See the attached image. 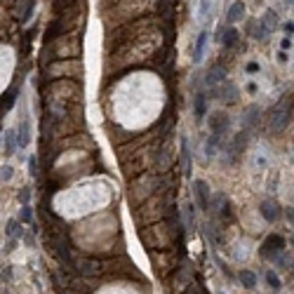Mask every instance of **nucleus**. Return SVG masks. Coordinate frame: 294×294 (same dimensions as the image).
<instances>
[{
	"label": "nucleus",
	"mask_w": 294,
	"mask_h": 294,
	"mask_svg": "<svg viewBox=\"0 0 294 294\" xmlns=\"http://www.w3.org/2000/svg\"><path fill=\"white\" fill-rule=\"evenodd\" d=\"M238 40H240V33H238L233 26H228L226 31H224V36H221V42H224V47H226V50L235 47V45H238Z\"/></svg>",
	"instance_id": "22"
},
{
	"label": "nucleus",
	"mask_w": 294,
	"mask_h": 294,
	"mask_svg": "<svg viewBox=\"0 0 294 294\" xmlns=\"http://www.w3.org/2000/svg\"><path fill=\"white\" fill-rule=\"evenodd\" d=\"M238 280H240V285L245 290H254L256 287V273L250 271V268H242L240 273H238Z\"/></svg>",
	"instance_id": "21"
},
{
	"label": "nucleus",
	"mask_w": 294,
	"mask_h": 294,
	"mask_svg": "<svg viewBox=\"0 0 294 294\" xmlns=\"http://www.w3.org/2000/svg\"><path fill=\"white\" fill-rule=\"evenodd\" d=\"M181 294H205V292H202V287H200V285H198V282L193 280V282H191V285H188V287H186V290H184Z\"/></svg>",
	"instance_id": "28"
},
{
	"label": "nucleus",
	"mask_w": 294,
	"mask_h": 294,
	"mask_svg": "<svg viewBox=\"0 0 294 294\" xmlns=\"http://www.w3.org/2000/svg\"><path fill=\"white\" fill-rule=\"evenodd\" d=\"M193 196H196V205H198V210L210 212V205H212V191H210V186H207V181L196 179V181H193Z\"/></svg>",
	"instance_id": "7"
},
{
	"label": "nucleus",
	"mask_w": 294,
	"mask_h": 294,
	"mask_svg": "<svg viewBox=\"0 0 294 294\" xmlns=\"http://www.w3.org/2000/svg\"><path fill=\"white\" fill-rule=\"evenodd\" d=\"M179 153H181V172L191 176V172H193V153H191V144H188L186 137L179 139Z\"/></svg>",
	"instance_id": "10"
},
{
	"label": "nucleus",
	"mask_w": 294,
	"mask_h": 294,
	"mask_svg": "<svg viewBox=\"0 0 294 294\" xmlns=\"http://www.w3.org/2000/svg\"><path fill=\"white\" fill-rule=\"evenodd\" d=\"M285 31H290V33H292V31H294V24H285Z\"/></svg>",
	"instance_id": "35"
},
{
	"label": "nucleus",
	"mask_w": 294,
	"mask_h": 294,
	"mask_svg": "<svg viewBox=\"0 0 294 294\" xmlns=\"http://www.w3.org/2000/svg\"><path fill=\"white\" fill-rule=\"evenodd\" d=\"M17 198H19L21 205H28V200H31V188H28V186L19 188V196H17Z\"/></svg>",
	"instance_id": "27"
},
{
	"label": "nucleus",
	"mask_w": 294,
	"mask_h": 294,
	"mask_svg": "<svg viewBox=\"0 0 294 294\" xmlns=\"http://www.w3.org/2000/svg\"><path fill=\"white\" fill-rule=\"evenodd\" d=\"M245 2H240V0H235L231 7H228V12H226V21L228 24H235V21H240V19H245Z\"/></svg>",
	"instance_id": "18"
},
{
	"label": "nucleus",
	"mask_w": 294,
	"mask_h": 294,
	"mask_svg": "<svg viewBox=\"0 0 294 294\" xmlns=\"http://www.w3.org/2000/svg\"><path fill=\"white\" fill-rule=\"evenodd\" d=\"M245 146H247V130H242L238 137H233V141L226 146V156L228 162H238L245 153Z\"/></svg>",
	"instance_id": "8"
},
{
	"label": "nucleus",
	"mask_w": 294,
	"mask_h": 294,
	"mask_svg": "<svg viewBox=\"0 0 294 294\" xmlns=\"http://www.w3.org/2000/svg\"><path fill=\"white\" fill-rule=\"evenodd\" d=\"M212 97L219 99V101H224V104H235L238 101V87L231 80H224L216 90H212Z\"/></svg>",
	"instance_id": "9"
},
{
	"label": "nucleus",
	"mask_w": 294,
	"mask_h": 294,
	"mask_svg": "<svg viewBox=\"0 0 294 294\" xmlns=\"http://www.w3.org/2000/svg\"><path fill=\"white\" fill-rule=\"evenodd\" d=\"M259 212H261V216H264L266 221H278L282 214V207L275 200H264L259 205Z\"/></svg>",
	"instance_id": "11"
},
{
	"label": "nucleus",
	"mask_w": 294,
	"mask_h": 294,
	"mask_svg": "<svg viewBox=\"0 0 294 294\" xmlns=\"http://www.w3.org/2000/svg\"><path fill=\"white\" fill-rule=\"evenodd\" d=\"M193 111H196V120H198V122L205 120V116H207V94H205V92H196V99H193Z\"/></svg>",
	"instance_id": "17"
},
{
	"label": "nucleus",
	"mask_w": 294,
	"mask_h": 294,
	"mask_svg": "<svg viewBox=\"0 0 294 294\" xmlns=\"http://www.w3.org/2000/svg\"><path fill=\"white\" fill-rule=\"evenodd\" d=\"M292 47V38H282L280 40V50H290Z\"/></svg>",
	"instance_id": "32"
},
{
	"label": "nucleus",
	"mask_w": 294,
	"mask_h": 294,
	"mask_svg": "<svg viewBox=\"0 0 294 294\" xmlns=\"http://www.w3.org/2000/svg\"><path fill=\"white\" fill-rule=\"evenodd\" d=\"M287 5H290V7H294V0H287Z\"/></svg>",
	"instance_id": "36"
},
{
	"label": "nucleus",
	"mask_w": 294,
	"mask_h": 294,
	"mask_svg": "<svg viewBox=\"0 0 294 294\" xmlns=\"http://www.w3.org/2000/svg\"><path fill=\"white\" fill-rule=\"evenodd\" d=\"M12 176H14L12 165H2V167H0V181H10Z\"/></svg>",
	"instance_id": "26"
},
{
	"label": "nucleus",
	"mask_w": 294,
	"mask_h": 294,
	"mask_svg": "<svg viewBox=\"0 0 294 294\" xmlns=\"http://www.w3.org/2000/svg\"><path fill=\"white\" fill-rule=\"evenodd\" d=\"M224 80H226V68L221 66V64H214V66L207 71V76H205V85H210V87L221 85Z\"/></svg>",
	"instance_id": "14"
},
{
	"label": "nucleus",
	"mask_w": 294,
	"mask_h": 294,
	"mask_svg": "<svg viewBox=\"0 0 294 294\" xmlns=\"http://www.w3.org/2000/svg\"><path fill=\"white\" fill-rule=\"evenodd\" d=\"M196 14H198V19H200V21H207V17L212 14V0H200V2H198Z\"/></svg>",
	"instance_id": "23"
},
{
	"label": "nucleus",
	"mask_w": 294,
	"mask_h": 294,
	"mask_svg": "<svg viewBox=\"0 0 294 294\" xmlns=\"http://www.w3.org/2000/svg\"><path fill=\"white\" fill-rule=\"evenodd\" d=\"M28 141H31V120L24 116L21 122H19V130H17V148L24 151L28 146Z\"/></svg>",
	"instance_id": "12"
},
{
	"label": "nucleus",
	"mask_w": 294,
	"mask_h": 294,
	"mask_svg": "<svg viewBox=\"0 0 294 294\" xmlns=\"http://www.w3.org/2000/svg\"><path fill=\"white\" fill-rule=\"evenodd\" d=\"M12 280V266H5L0 271V282H10Z\"/></svg>",
	"instance_id": "30"
},
{
	"label": "nucleus",
	"mask_w": 294,
	"mask_h": 294,
	"mask_svg": "<svg viewBox=\"0 0 294 294\" xmlns=\"http://www.w3.org/2000/svg\"><path fill=\"white\" fill-rule=\"evenodd\" d=\"M17 242H19V238H7V245H5V252H12L14 247H17Z\"/></svg>",
	"instance_id": "31"
},
{
	"label": "nucleus",
	"mask_w": 294,
	"mask_h": 294,
	"mask_svg": "<svg viewBox=\"0 0 294 294\" xmlns=\"http://www.w3.org/2000/svg\"><path fill=\"white\" fill-rule=\"evenodd\" d=\"M294 118V97H282L275 106L268 111V127L273 134H280L287 130L290 120Z\"/></svg>",
	"instance_id": "2"
},
{
	"label": "nucleus",
	"mask_w": 294,
	"mask_h": 294,
	"mask_svg": "<svg viewBox=\"0 0 294 294\" xmlns=\"http://www.w3.org/2000/svg\"><path fill=\"white\" fill-rule=\"evenodd\" d=\"M2 139H5V151H2V153L10 158V156H14V153L19 151V148H17V130H5V137H2Z\"/></svg>",
	"instance_id": "19"
},
{
	"label": "nucleus",
	"mask_w": 294,
	"mask_h": 294,
	"mask_svg": "<svg viewBox=\"0 0 294 294\" xmlns=\"http://www.w3.org/2000/svg\"><path fill=\"white\" fill-rule=\"evenodd\" d=\"M210 214L216 216L221 224H228L233 219V210H231V200L226 198V193H216L212 198V205H210Z\"/></svg>",
	"instance_id": "4"
},
{
	"label": "nucleus",
	"mask_w": 294,
	"mask_h": 294,
	"mask_svg": "<svg viewBox=\"0 0 294 294\" xmlns=\"http://www.w3.org/2000/svg\"><path fill=\"white\" fill-rule=\"evenodd\" d=\"M285 250V238L282 235H278V233H271L266 240H264V245H261V250H259V254H261V259H275L278 254Z\"/></svg>",
	"instance_id": "6"
},
{
	"label": "nucleus",
	"mask_w": 294,
	"mask_h": 294,
	"mask_svg": "<svg viewBox=\"0 0 294 294\" xmlns=\"http://www.w3.org/2000/svg\"><path fill=\"white\" fill-rule=\"evenodd\" d=\"M259 120H261V108L259 106H250L247 111H245V116H242V130H254L256 125H259Z\"/></svg>",
	"instance_id": "13"
},
{
	"label": "nucleus",
	"mask_w": 294,
	"mask_h": 294,
	"mask_svg": "<svg viewBox=\"0 0 294 294\" xmlns=\"http://www.w3.org/2000/svg\"><path fill=\"white\" fill-rule=\"evenodd\" d=\"M285 216H287V219H290V224H292V226H294V207H290V210H287V212H285Z\"/></svg>",
	"instance_id": "33"
},
{
	"label": "nucleus",
	"mask_w": 294,
	"mask_h": 294,
	"mask_svg": "<svg viewBox=\"0 0 294 294\" xmlns=\"http://www.w3.org/2000/svg\"><path fill=\"white\" fill-rule=\"evenodd\" d=\"M28 172H31V176H38V160H36V156L28 158Z\"/></svg>",
	"instance_id": "29"
},
{
	"label": "nucleus",
	"mask_w": 294,
	"mask_h": 294,
	"mask_svg": "<svg viewBox=\"0 0 294 294\" xmlns=\"http://www.w3.org/2000/svg\"><path fill=\"white\" fill-rule=\"evenodd\" d=\"M207 42H210V31L202 28L200 33H198V38H196V47H193V61H196V64L202 61V54L207 50Z\"/></svg>",
	"instance_id": "15"
},
{
	"label": "nucleus",
	"mask_w": 294,
	"mask_h": 294,
	"mask_svg": "<svg viewBox=\"0 0 294 294\" xmlns=\"http://www.w3.org/2000/svg\"><path fill=\"white\" fill-rule=\"evenodd\" d=\"M19 221H21V224H31V221H33V210H31V205H21Z\"/></svg>",
	"instance_id": "25"
},
{
	"label": "nucleus",
	"mask_w": 294,
	"mask_h": 294,
	"mask_svg": "<svg viewBox=\"0 0 294 294\" xmlns=\"http://www.w3.org/2000/svg\"><path fill=\"white\" fill-rule=\"evenodd\" d=\"M151 228H141V240L146 247H158V250H167L172 247L174 240L181 242V221L174 224H148Z\"/></svg>",
	"instance_id": "1"
},
{
	"label": "nucleus",
	"mask_w": 294,
	"mask_h": 294,
	"mask_svg": "<svg viewBox=\"0 0 294 294\" xmlns=\"http://www.w3.org/2000/svg\"><path fill=\"white\" fill-rule=\"evenodd\" d=\"M264 278H266V282H268V287H271V290H275V292L282 290V280L278 278V273H275V271H266V273H264Z\"/></svg>",
	"instance_id": "24"
},
{
	"label": "nucleus",
	"mask_w": 294,
	"mask_h": 294,
	"mask_svg": "<svg viewBox=\"0 0 294 294\" xmlns=\"http://www.w3.org/2000/svg\"><path fill=\"white\" fill-rule=\"evenodd\" d=\"M191 282H193V264H191L188 259H184V261L176 266V271L172 273V287H174V292H184Z\"/></svg>",
	"instance_id": "3"
},
{
	"label": "nucleus",
	"mask_w": 294,
	"mask_h": 294,
	"mask_svg": "<svg viewBox=\"0 0 294 294\" xmlns=\"http://www.w3.org/2000/svg\"><path fill=\"white\" fill-rule=\"evenodd\" d=\"M207 127H210V134H216V137H221V139H226L228 130H231V118H228V113L224 111H214L207 116Z\"/></svg>",
	"instance_id": "5"
},
{
	"label": "nucleus",
	"mask_w": 294,
	"mask_h": 294,
	"mask_svg": "<svg viewBox=\"0 0 294 294\" xmlns=\"http://www.w3.org/2000/svg\"><path fill=\"white\" fill-rule=\"evenodd\" d=\"M5 235L7 238H24V224L19 221V219H10L7 221V226H5Z\"/></svg>",
	"instance_id": "20"
},
{
	"label": "nucleus",
	"mask_w": 294,
	"mask_h": 294,
	"mask_svg": "<svg viewBox=\"0 0 294 294\" xmlns=\"http://www.w3.org/2000/svg\"><path fill=\"white\" fill-rule=\"evenodd\" d=\"M196 224H198V221H196V207H193V202H186V205L181 207V226L191 233V231L196 228Z\"/></svg>",
	"instance_id": "16"
},
{
	"label": "nucleus",
	"mask_w": 294,
	"mask_h": 294,
	"mask_svg": "<svg viewBox=\"0 0 294 294\" xmlns=\"http://www.w3.org/2000/svg\"><path fill=\"white\" fill-rule=\"evenodd\" d=\"M278 61H280V64H285V61H287V52H285V50H280V52H278Z\"/></svg>",
	"instance_id": "34"
}]
</instances>
